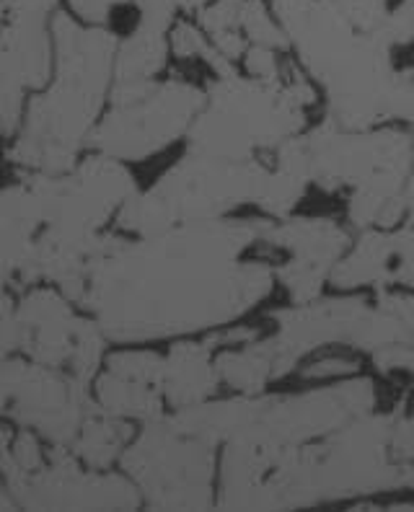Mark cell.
I'll list each match as a JSON object with an SVG mask.
<instances>
[{
	"label": "cell",
	"instance_id": "cell-1",
	"mask_svg": "<svg viewBox=\"0 0 414 512\" xmlns=\"http://www.w3.org/2000/svg\"><path fill=\"white\" fill-rule=\"evenodd\" d=\"M402 401L383 399L373 370L264 391L220 448L215 510H355L414 494V469L394 450Z\"/></svg>",
	"mask_w": 414,
	"mask_h": 512
},
{
	"label": "cell",
	"instance_id": "cell-2",
	"mask_svg": "<svg viewBox=\"0 0 414 512\" xmlns=\"http://www.w3.org/2000/svg\"><path fill=\"white\" fill-rule=\"evenodd\" d=\"M275 218L187 220L151 236L107 233L68 295L112 344L174 342L257 319L277 288Z\"/></svg>",
	"mask_w": 414,
	"mask_h": 512
},
{
	"label": "cell",
	"instance_id": "cell-3",
	"mask_svg": "<svg viewBox=\"0 0 414 512\" xmlns=\"http://www.w3.org/2000/svg\"><path fill=\"white\" fill-rule=\"evenodd\" d=\"M290 52L345 130H414V0H270Z\"/></svg>",
	"mask_w": 414,
	"mask_h": 512
},
{
	"label": "cell",
	"instance_id": "cell-4",
	"mask_svg": "<svg viewBox=\"0 0 414 512\" xmlns=\"http://www.w3.org/2000/svg\"><path fill=\"white\" fill-rule=\"evenodd\" d=\"M262 337L218 350L228 394H264L293 381L308 357L350 347L368 360L391 344L414 342V295L402 290H327L308 303L264 308Z\"/></svg>",
	"mask_w": 414,
	"mask_h": 512
},
{
	"label": "cell",
	"instance_id": "cell-5",
	"mask_svg": "<svg viewBox=\"0 0 414 512\" xmlns=\"http://www.w3.org/2000/svg\"><path fill=\"white\" fill-rule=\"evenodd\" d=\"M298 138L275 156L257 161H228L184 150L151 187L138 189L125 202L117 228L130 236H151L187 220L244 213L280 220L301 213L314 187Z\"/></svg>",
	"mask_w": 414,
	"mask_h": 512
},
{
	"label": "cell",
	"instance_id": "cell-6",
	"mask_svg": "<svg viewBox=\"0 0 414 512\" xmlns=\"http://www.w3.org/2000/svg\"><path fill=\"white\" fill-rule=\"evenodd\" d=\"M57 44V81L37 96L26 112L24 130L11 161L29 174H68L91 143L114 86L120 34L57 13L52 19Z\"/></svg>",
	"mask_w": 414,
	"mask_h": 512
},
{
	"label": "cell",
	"instance_id": "cell-7",
	"mask_svg": "<svg viewBox=\"0 0 414 512\" xmlns=\"http://www.w3.org/2000/svg\"><path fill=\"white\" fill-rule=\"evenodd\" d=\"M298 140L314 192L337 200L355 233L391 228L412 210V127L345 130L319 117Z\"/></svg>",
	"mask_w": 414,
	"mask_h": 512
},
{
	"label": "cell",
	"instance_id": "cell-8",
	"mask_svg": "<svg viewBox=\"0 0 414 512\" xmlns=\"http://www.w3.org/2000/svg\"><path fill=\"white\" fill-rule=\"evenodd\" d=\"M202 86L205 104L184 138V150L197 156L270 158L321 117L319 88L295 57L277 78L231 68Z\"/></svg>",
	"mask_w": 414,
	"mask_h": 512
},
{
	"label": "cell",
	"instance_id": "cell-9",
	"mask_svg": "<svg viewBox=\"0 0 414 512\" xmlns=\"http://www.w3.org/2000/svg\"><path fill=\"white\" fill-rule=\"evenodd\" d=\"M202 104L205 86L187 73L114 83L88 148L125 163L148 161L184 143Z\"/></svg>",
	"mask_w": 414,
	"mask_h": 512
},
{
	"label": "cell",
	"instance_id": "cell-10",
	"mask_svg": "<svg viewBox=\"0 0 414 512\" xmlns=\"http://www.w3.org/2000/svg\"><path fill=\"white\" fill-rule=\"evenodd\" d=\"M151 510H215L220 445L166 417L140 425L120 461Z\"/></svg>",
	"mask_w": 414,
	"mask_h": 512
},
{
	"label": "cell",
	"instance_id": "cell-11",
	"mask_svg": "<svg viewBox=\"0 0 414 512\" xmlns=\"http://www.w3.org/2000/svg\"><path fill=\"white\" fill-rule=\"evenodd\" d=\"M277 288L285 303H308L324 295L355 231L339 215L295 213L275 220Z\"/></svg>",
	"mask_w": 414,
	"mask_h": 512
},
{
	"label": "cell",
	"instance_id": "cell-12",
	"mask_svg": "<svg viewBox=\"0 0 414 512\" xmlns=\"http://www.w3.org/2000/svg\"><path fill=\"white\" fill-rule=\"evenodd\" d=\"M26 510H140L143 494L122 471L91 469L78 461L70 445H52L42 469L11 487Z\"/></svg>",
	"mask_w": 414,
	"mask_h": 512
},
{
	"label": "cell",
	"instance_id": "cell-13",
	"mask_svg": "<svg viewBox=\"0 0 414 512\" xmlns=\"http://www.w3.org/2000/svg\"><path fill=\"white\" fill-rule=\"evenodd\" d=\"M57 0H0V130H16L26 88L50 78L47 19Z\"/></svg>",
	"mask_w": 414,
	"mask_h": 512
},
{
	"label": "cell",
	"instance_id": "cell-14",
	"mask_svg": "<svg viewBox=\"0 0 414 512\" xmlns=\"http://www.w3.org/2000/svg\"><path fill=\"white\" fill-rule=\"evenodd\" d=\"M166 355L151 347L127 344L104 357L94 381L99 409L132 425H148L169 414L164 394Z\"/></svg>",
	"mask_w": 414,
	"mask_h": 512
},
{
	"label": "cell",
	"instance_id": "cell-15",
	"mask_svg": "<svg viewBox=\"0 0 414 512\" xmlns=\"http://www.w3.org/2000/svg\"><path fill=\"white\" fill-rule=\"evenodd\" d=\"M329 290H402L414 295V207L391 228L355 233Z\"/></svg>",
	"mask_w": 414,
	"mask_h": 512
},
{
	"label": "cell",
	"instance_id": "cell-16",
	"mask_svg": "<svg viewBox=\"0 0 414 512\" xmlns=\"http://www.w3.org/2000/svg\"><path fill=\"white\" fill-rule=\"evenodd\" d=\"M70 303L73 300L57 290H34L21 300L16 311L21 350L32 357L34 363L50 365V368L70 365L83 321V316H78Z\"/></svg>",
	"mask_w": 414,
	"mask_h": 512
},
{
	"label": "cell",
	"instance_id": "cell-17",
	"mask_svg": "<svg viewBox=\"0 0 414 512\" xmlns=\"http://www.w3.org/2000/svg\"><path fill=\"white\" fill-rule=\"evenodd\" d=\"M218 350L220 342L215 331L169 342V350L164 352V394L169 412L202 404V401L223 394Z\"/></svg>",
	"mask_w": 414,
	"mask_h": 512
},
{
	"label": "cell",
	"instance_id": "cell-18",
	"mask_svg": "<svg viewBox=\"0 0 414 512\" xmlns=\"http://www.w3.org/2000/svg\"><path fill=\"white\" fill-rule=\"evenodd\" d=\"M171 29L135 16L130 32L120 37L117 63H114V83L145 81V78H158V75L169 73Z\"/></svg>",
	"mask_w": 414,
	"mask_h": 512
},
{
	"label": "cell",
	"instance_id": "cell-19",
	"mask_svg": "<svg viewBox=\"0 0 414 512\" xmlns=\"http://www.w3.org/2000/svg\"><path fill=\"white\" fill-rule=\"evenodd\" d=\"M135 435H138V430L132 422L107 414L96 404L94 412L83 419L76 440L70 443V450L76 453L83 466L109 469V466L122 461L127 445L132 443Z\"/></svg>",
	"mask_w": 414,
	"mask_h": 512
},
{
	"label": "cell",
	"instance_id": "cell-20",
	"mask_svg": "<svg viewBox=\"0 0 414 512\" xmlns=\"http://www.w3.org/2000/svg\"><path fill=\"white\" fill-rule=\"evenodd\" d=\"M368 368V357L350 347H327L311 355L306 363L298 368L293 381L295 383H324L339 381V378H350V375L365 373Z\"/></svg>",
	"mask_w": 414,
	"mask_h": 512
},
{
	"label": "cell",
	"instance_id": "cell-21",
	"mask_svg": "<svg viewBox=\"0 0 414 512\" xmlns=\"http://www.w3.org/2000/svg\"><path fill=\"white\" fill-rule=\"evenodd\" d=\"M368 368L383 381V386L394 388V394L407 396L414 409V342L391 344L386 350L371 355Z\"/></svg>",
	"mask_w": 414,
	"mask_h": 512
},
{
	"label": "cell",
	"instance_id": "cell-22",
	"mask_svg": "<svg viewBox=\"0 0 414 512\" xmlns=\"http://www.w3.org/2000/svg\"><path fill=\"white\" fill-rule=\"evenodd\" d=\"M68 3L78 19L96 26H112L117 13L132 8V0H68Z\"/></svg>",
	"mask_w": 414,
	"mask_h": 512
},
{
	"label": "cell",
	"instance_id": "cell-23",
	"mask_svg": "<svg viewBox=\"0 0 414 512\" xmlns=\"http://www.w3.org/2000/svg\"><path fill=\"white\" fill-rule=\"evenodd\" d=\"M358 510H414V494L404 497H386V500H373L360 505Z\"/></svg>",
	"mask_w": 414,
	"mask_h": 512
},
{
	"label": "cell",
	"instance_id": "cell-24",
	"mask_svg": "<svg viewBox=\"0 0 414 512\" xmlns=\"http://www.w3.org/2000/svg\"><path fill=\"white\" fill-rule=\"evenodd\" d=\"M176 3H179L184 16H195L197 11H202V8H205L207 3H213V0H176Z\"/></svg>",
	"mask_w": 414,
	"mask_h": 512
},
{
	"label": "cell",
	"instance_id": "cell-25",
	"mask_svg": "<svg viewBox=\"0 0 414 512\" xmlns=\"http://www.w3.org/2000/svg\"><path fill=\"white\" fill-rule=\"evenodd\" d=\"M13 507H19V502H16V497L11 494L8 484L6 487L0 484V510H13Z\"/></svg>",
	"mask_w": 414,
	"mask_h": 512
},
{
	"label": "cell",
	"instance_id": "cell-26",
	"mask_svg": "<svg viewBox=\"0 0 414 512\" xmlns=\"http://www.w3.org/2000/svg\"><path fill=\"white\" fill-rule=\"evenodd\" d=\"M11 443H13V440H11V432H8L6 427L0 425V453H3V450L11 448Z\"/></svg>",
	"mask_w": 414,
	"mask_h": 512
},
{
	"label": "cell",
	"instance_id": "cell-27",
	"mask_svg": "<svg viewBox=\"0 0 414 512\" xmlns=\"http://www.w3.org/2000/svg\"><path fill=\"white\" fill-rule=\"evenodd\" d=\"M409 202H412L414 207V171H412V182H409Z\"/></svg>",
	"mask_w": 414,
	"mask_h": 512
}]
</instances>
